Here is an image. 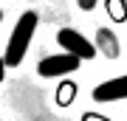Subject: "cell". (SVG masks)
I'll return each instance as SVG.
<instances>
[{"label": "cell", "mask_w": 127, "mask_h": 121, "mask_svg": "<svg viewBox=\"0 0 127 121\" xmlns=\"http://www.w3.org/2000/svg\"><path fill=\"white\" fill-rule=\"evenodd\" d=\"M34 31H37V14L34 11L20 14L17 23H14V28H11L9 42H6V56H3L6 68H17L23 62V56L28 54V45H31Z\"/></svg>", "instance_id": "1"}, {"label": "cell", "mask_w": 127, "mask_h": 121, "mask_svg": "<svg viewBox=\"0 0 127 121\" xmlns=\"http://www.w3.org/2000/svg\"><path fill=\"white\" fill-rule=\"evenodd\" d=\"M57 42L62 45V54H71L76 59L96 56V45L88 40V37H82L76 28H59V31H57Z\"/></svg>", "instance_id": "2"}, {"label": "cell", "mask_w": 127, "mask_h": 121, "mask_svg": "<svg viewBox=\"0 0 127 121\" xmlns=\"http://www.w3.org/2000/svg\"><path fill=\"white\" fill-rule=\"evenodd\" d=\"M79 65H82V59L71 56V54H54V56L40 59L37 73H40L42 79H62V76H68V73L79 71Z\"/></svg>", "instance_id": "3"}, {"label": "cell", "mask_w": 127, "mask_h": 121, "mask_svg": "<svg viewBox=\"0 0 127 121\" xmlns=\"http://www.w3.org/2000/svg\"><path fill=\"white\" fill-rule=\"evenodd\" d=\"M119 99H127V73L116 76V79H107V82L93 87V101H99V104L119 101Z\"/></svg>", "instance_id": "4"}, {"label": "cell", "mask_w": 127, "mask_h": 121, "mask_svg": "<svg viewBox=\"0 0 127 121\" xmlns=\"http://www.w3.org/2000/svg\"><path fill=\"white\" fill-rule=\"evenodd\" d=\"M76 93H79L76 82H59V87H57V104H59V107H68V104H73Z\"/></svg>", "instance_id": "5"}, {"label": "cell", "mask_w": 127, "mask_h": 121, "mask_svg": "<svg viewBox=\"0 0 127 121\" xmlns=\"http://www.w3.org/2000/svg\"><path fill=\"white\" fill-rule=\"evenodd\" d=\"M104 6H107L110 20H116V23H124L127 20V3H124V0H104Z\"/></svg>", "instance_id": "6"}, {"label": "cell", "mask_w": 127, "mask_h": 121, "mask_svg": "<svg viewBox=\"0 0 127 121\" xmlns=\"http://www.w3.org/2000/svg\"><path fill=\"white\" fill-rule=\"evenodd\" d=\"M96 3H99V0H76V6H79L82 11H93V9H96Z\"/></svg>", "instance_id": "7"}, {"label": "cell", "mask_w": 127, "mask_h": 121, "mask_svg": "<svg viewBox=\"0 0 127 121\" xmlns=\"http://www.w3.org/2000/svg\"><path fill=\"white\" fill-rule=\"evenodd\" d=\"M82 121H110V118H107V116H96V113H85Z\"/></svg>", "instance_id": "8"}, {"label": "cell", "mask_w": 127, "mask_h": 121, "mask_svg": "<svg viewBox=\"0 0 127 121\" xmlns=\"http://www.w3.org/2000/svg\"><path fill=\"white\" fill-rule=\"evenodd\" d=\"M3 76H6V62H3V56H0V82H3Z\"/></svg>", "instance_id": "9"}, {"label": "cell", "mask_w": 127, "mask_h": 121, "mask_svg": "<svg viewBox=\"0 0 127 121\" xmlns=\"http://www.w3.org/2000/svg\"><path fill=\"white\" fill-rule=\"evenodd\" d=\"M0 20H3V11H0Z\"/></svg>", "instance_id": "10"}]
</instances>
